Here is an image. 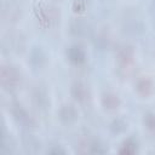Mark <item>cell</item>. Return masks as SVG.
<instances>
[{
    "label": "cell",
    "mask_w": 155,
    "mask_h": 155,
    "mask_svg": "<svg viewBox=\"0 0 155 155\" xmlns=\"http://www.w3.org/2000/svg\"><path fill=\"white\" fill-rule=\"evenodd\" d=\"M22 80L19 70L11 64H2L0 68V82L1 86L6 90L16 88Z\"/></svg>",
    "instance_id": "1"
},
{
    "label": "cell",
    "mask_w": 155,
    "mask_h": 155,
    "mask_svg": "<svg viewBox=\"0 0 155 155\" xmlns=\"http://www.w3.org/2000/svg\"><path fill=\"white\" fill-rule=\"evenodd\" d=\"M22 5L16 0H6L1 5V21L6 24L16 23L22 17Z\"/></svg>",
    "instance_id": "2"
},
{
    "label": "cell",
    "mask_w": 155,
    "mask_h": 155,
    "mask_svg": "<svg viewBox=\"0 0 155 155\" xmlns=\"http://www.w3.org/2000/svg\"><path fill=\"white\" fill-rule=\"evenodd\" d=\"M61 12L53 5H42L38 11V19L44 27H52L59 22Z\"/></svg>",
    "instance_id": "3"
},
{
    "label": "cell",
    "mask_w": 155,
    "mask_h": 155,
    "mask_svg": "<svg viewBox=\"0 0 155 155\" xmlns=\"http://www.w3.org/2000/svg\"><path fill=\"white\" fill-rule=\"evenodd\" d=\"M25 46L24 36L21 33H8L2 38V50L11 52H21Z\"/></svg>",
    "instance_id": "4"
},
{
    "label": "cell",
    "mask_w": 155,
    "mask_h": 155,
    "mask_svg": "<svg viewBox=\"0 0 155 155\" xmlns=\"http://www.w3.org/2000/svg\"><path fill=\"white\" fill-rule=\"evenodd\" d=\"M115 57L116 61L119 62L121 68H130L131 64L133 63V58H134V50L131 45L128 44H122L116 48L115 52Z\"/></svg>",
    "instance_id": "5"
},
{
    "label": "cell",
    "mask_w": 155,
    "mask_h": 155,
    "mask_svg": "<svg viewBox=\"0 0 155 155\" xmlns=\"http://www.w3.org/2000/svg\"><path fill=\"white\" fill-rule=\"evenodd\" d=\"M12 115L16 119L17 122L23 125L24 127H33L35 125L34 119L28 114V111L19 104H13L12 105Z\"/></svg>",
    "instance_id": "6"
},
{
    "label": "cell",
    "mask_w": 155,
    "mask_h": 155,
    "mask_svg": "<svg viewBox=\"0 0 155 155\" xmlns=\"http://www.w3.org/2000/svg\"><path fill=\"white\" fill-rule=\"evenodd\" d=\"M70 94L79 103H85L90 99V91L87 86L81 81H75L70 86Z\"/></svg>",
    "instance_id": "7"
},
{
    "label": "cell",
    "mask_w": 155,
    "mask_h": 155,
    "mask_svg": "<svg viewBox=\"0 0 155 155\" xmlns=\"http://www.w3.org/2000/svg\"><path fill=\"white\" fill-rule=\"evenodd\" d=\"M70 33L71 35L76 36V38H84V36H87L91 31V27L90 24L82 19V18H75L70 22Z\"/></svg>",
    "instance_id": "8"
},
{
    "label": "cell",
    "mask_w": 155,
    "mask_h": 155,
    "mask_svg": "<svg viewBox=\"0 0 155 155\" xmlns=\"http://www.w3.org/2000/svg\"><path fill=\"white\" fill-rule=\"evenodd\" d=\"M58 116H59V120L65 124V125H70L73 122L76 121L79 114H78V110L73 105V104H63L58 111Z\"/></svg>",
    "instance_id": "9"
},
{
    "label": "cell",
    "mask_w": 155,
    "mask_h": 155,
    "mask_svg": "<svg viewBox=\"0 0 155 155\" xmlns=\"http://www.w3.org/2000/svg\"><path fill=\"white\" fill-rule=\"evenodd\" d=\"M154 90H155L154 82L148 76H142L136 82V91H137V93L140 97H149V96H151Z\"/></svg>",
    "instance_id": "10"
},
{
    "label": "cell",
    "mask_w": 155,
    "mask_h": 155,
    "mask_svg": "<svg viewBox=\"0 0 155 155\" xmlns=\"http://www.w3.org/2000/svg\"><path fill=\"white\" fill-rule=\"evenodd\" d=\"M67 57L71 63L81 64L86 59V53H85V50L80 45H71L67 50Z\"/></svg>",
    "instance_id": "11"
},
{
    "label": "cell",
    "mask_w": 155,
    "mask_h": 155,
    "mask_svg": "<svg viewBox=\"0 0 155 155\" xmlns=\"http://www.w3.org/2000/svg\"><path fill=\"white\" fill-rule=\"evenodd\" d=\"M33 102L35 104V107L38 109H41V110H45L47 109L50 102H48V97H47V93L45 91V88L42 87H36L33 92Z\"/></svg>",
    "instance_id": "12"
},
{
    "label": "cell",
    "mask_w": 155,
    "mask_h": 155,
    "mask_svg": "<svg viewBox=\"0 0 155 155\" xmlns=\"http://www.w3.org/2000/svg\"><path fill=\"white\" fill-rule=\"evenodd\" d=\"M22 143H23V148L27 153H30V154H35L40 150L41 148V144H40V140L34 136V134H24L23 138H22Z\"/></svg>",
    "instance_id": "13"
},
{
    "label": "cell",
    "mask_w": 155,
    "mask_h": 155,
    "mask_svg": "<svg viewBox=\"0 0 155 155\" xmlns=\"http://www.w3.org/2000/svg\"><path fill=\"white\" fill-rule=\"evenodd\" d=\"M30 63L33 67L35 68H41L46 61V56L44 50L40 46H33V48L30 50Z\"/></svg>",
    "instance_id": "14"
},
{
    "label": "cell",
    "mask_w": 155,
    "mask_h": 155,
    "mask_svg": "<svg viewBox=\"0 0 155 155\" xmlns=\"http://www.w3.org/2000/svg\"><path fill=\"white\" fill-rule=\"evenodd\" d=\"M102 105L107 110H115L120 105V99L114 92H104L102 94Z\"/></svg>",
    "instance_id": "15"
},
{
    "label": "cell",
    "mask_w": 155,
    "mask_h": 155,
    "mask_svg": "<svg viewBox=\"0 0 155 155\" xmlns=\"http://www.w3.org/2000/svg\"><path fill=\"white\" fill-rule=\"evenodd\" d=\"M15 150V143L12 140V138L5 133V131H2V143H1V154L2 155H7V154H11L13 153Z\"/></svg>",
    "instance_id": "16"
},
{
    "label": "cell",
    "mask_w": 155,
    "mask_h": 155,
    "mask_svg": "<svg viewBox=\"0 0 155 155\" xmlns=\"http://www.w3.org/2000/svg\"><path fill=\"white\" fill-rule=\"evenodd\" d=\"M137 149H138L137 142L134 139H132V138H128L122 143V145H121L119 151L121 154H134L137 151Z\"/></svg>",
    "instance_id": "17"
},
{
    "label": "cell",
    "mask_w": 155,
    "mask_h": 155,
    "mask_svg": "<svg viewBox=\"0 0 155 155\" xmlns=\"http://www.w3.org/2000/svg\"><path fill=\"white\" fill-rule=\"evenodd\" d=\"M143 122H144V126L147 127V130L155 134V114L151 113V111H148L144 114V117H143Z\"/></svg>",
    "instance_id": "18"
},
{
    "label": "cell",
    "mask_w": 155,
    "mask_h": 155,
    "mask_svg": "<svg viewBox=\"0 0 155 155\" xmlns=\"http://www.w3.org/2000/svg\"><path fill=\"white\" fill-rule=\"evenodd\" d=\"M108 151V148L102 144L101 142L98 140H90L88 143V153H92V154H104Z\"/></svg>",
    "instance_id": "19"
},
{
    "label": "cell",
    "mask_w": 155,
    "mask_h": 155,
    "mask_svg": "<svg viewBox=\"0 0 155 155\" xmlns=\"http://www.w3.org/2000/svg\"><path fill=\"white\" fill-rule=\"evenodd\" d=\"M110 128H111V131L114 133H121L127 128V124L122 119H115L110 124Z\"/></svg>",
    "instance_id": "20"
},
{
    "label": "cell",
    "mask_w": 155,
    "mask_h": 155,
    "mask_svg": "<svg viewBox=\"0 0 155 155\" xmlns=\"http://www.w3.org/2000/svg\"><path fill=\"white\" fill-rule=\"evenodd\" d=\"M96 45L101 48V50H104L109 46V36L105 34V33H99L97 39H96Z\"/></svg>",
    "instance_id": "21"
},
{
    "label": "cell",
    "mask_w": 155,
    "mask_h": 155,
    "mask_svg": "<svg viewBox=\"0 0 155 155\" xmlns=\"http://www.w3.org/2000/svg\"><path fill=\"white\" fill-rule=\"evenodd\" d=\"M47 153L53 154V155H65L67 154V151L64 150V148H62L61 145H53V147H51L47 150Z\"/></svg>",
    "instance_id": "22"
},
{
    "label": "cell",
    "mask_w": 155,
    "mask_h": 155,
    "mask_svg": "<svg viewBox=\"0 0 155 155\" xmlns=\"http://www.w3.org/2000/svg\"><path fill=\"white\" fill-rule=\"evenodd\" d=\"M88 1H90V0H75V5H76V6L79 5L81 8H85V6L87 5Z\"/></svg>",
    "instance_id": "23"
}]
</instances>
